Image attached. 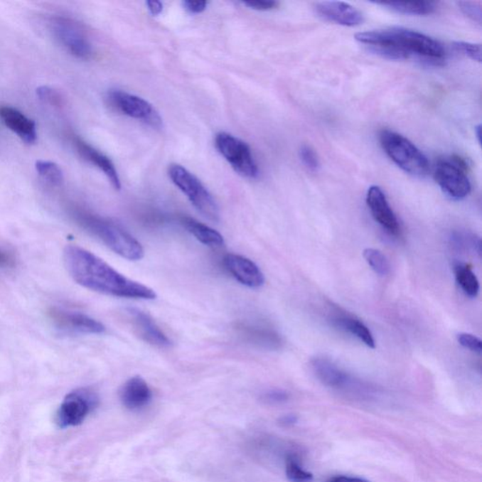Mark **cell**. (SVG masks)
<instances>
[{"label":"cell","mask_w":482,"mask_h":482,"mask_svg":"<svg viewBox=\"0 0 482 482\" xmlns=\"http://www.w3.org/2000/svg\"><path fill=\"white\" fill-rule=\"evenodd\" d=\"M63 262L73 280L92 291L114 297L155 300L156 293L115 271L103 259L78 246L63 251Z\"/></svg>","instance_id":"6da1fadb"},{"label":"cell","mask_w":482,"mask_h":482,"mask_svg":"<svg viewBox=\"0 0 482 482\" xmlns=\"http://www.w3.org/2000/svg\"><path fill=\"white\" fill-rule=\"evenodd\" d=\"M355 39L394 60L408 59L411 54L434 60H441L446 56L445 49L437 40L407 28L360 33L355 35Z\"/></svg>","instance_id":"7a4b0ae2"},{"label":"cell","mask_w":482,"mask_h":482,"mask_svg":"<svg viewBox=\"0 0 482 482\" xmlns=\"http://www.w3.org/2000/svg\"><path fill=\"white\" fill-rule=\"evenodd\" d=\"M71 211L73 217L83 228L122 257L137 261L144 257L141 244L117 223L80 208H73Z\"/></svg>","instance_id":"3957f363"},{"label":"cell","mask_w":482,"mask_h":482,"mask_svg":"<svg viewBox=\"0 0 482 482\" xmlns=\"http://www.w3.org/2000/svg\"><path fill=\"white\" fill-rule=\"evenodd\" d=\"M380 141L389 158L406 173L415 176L428 173V159L408 139L391 130H382Z\"/></svg>","instance_id":"277c9868"},{"label":"cell","mask_w":482,"mask_h":482,"mask_svg":"<svg viewBox=\"0 0 482 482\" xmlns=\"http://www.w3.org/2000/svg\"><path fill=\"white\" fill-rule=\"evenodd\" d=\"M168 173L173 184L188 197L197 210L214 222L219 220L220 212L216 201L193 173L179 164L171 165Z\"/></svg>","instance_id":"5b68a950"},{"label":"cell","mask_w":482,"mask_h":482,"mask_svg":"<svg viewBox=\"0 0 482 482\" xmlns=\"http://www.w3.org/2000/svg\"><path fill=\"white\" fill-rule=\"evenodd\" d=\"M49 31L54 39L73 56L90 60L94 56V48L82 26L65 16H53L48 20Z\"/></svg>","instance_id":"8992f818"},{"label":"cell","mask_w":482,"mask_h":482,"mask_svg":"<svg viewBox=\"0 0 482 482\" xmlns=\"http://www.w3.org/2000/svg\"><path fill=\"white\" fill-rule=\"evenodd\" d=\"M215 146L240 176L247 178L257 177V164L246 142L229 133L220 132L215 137Z\"/></svg>","instance_id":"52a82bcc"},{"label":"cell","mask_w":482,"mask_h":482,"mask_svg":"<svg viewBox=\"0 0 482 482\" xmlns=\"http://www.w3.org/2000/svg\"><path fill=\"white\" fill-rule=\"evenodd\" d=\"M467 164L461 156L441 159L435 167V180L444 193L453 199L466 198L471 191V184L466 176Z\"/></svg>","instance_id":"ba28073f"},{"label":"cell","mask_w":482,"mask_h":482,"mask_svg":"<svg viewBox=\"0 0 482 482\" xmlns=\"http://www.w3.org/2000/svg\"><path fill=\"white\" fill-rule=\"evenodd\" d=\"M107 101L112 109L124 115L144 122L156 129L162 127V118L158 110L144 98L121 90H112L107 92Z\"/></svg>","instance_id":"9c48e42d"},{"label":"cell","mask_w":482,"mask_h":482,"mask_svg":"<svg viewBox=\"0 0 482 482\" xmlns=\"http://www.w3.org/2000/svg\"><path fill=\"white\" fill-rule=\"evenodd\" d=\"M98 397L88 389H78L66 396L56 415L60 428L80 425L92 409L97 407Z\"/></svg>","instance_id":"30bf717a"},{"label":"cell","mask_w":482,"mask_h":482,"mask_svg":"<svg viewBox=\"0 0 482 482\" xmlns=\"http://www.w3.org/2000/svg\"><path fill=\"white\" fill-rule=\"evenodd\" d=\"M48 315L58 329L66 332L98 335L106 331V327L101 322L85 314L52 307L48 310Z\"/></svg>","instance_id":"8fae6325"},{"label":"cell","mask_w":482,"mask_h":482,"mask_svg":"<svg viewBox=\"0 0 482 482\" xmlns=\"http://www.w3.org/2000/svg\"><path fill=\"white\" fill-rule=\"evenodd\" d=\"M226 269L244 286L257 289L263 286L265 277L257 264L242 255L228 254L223 258Z\"/></svg>","instance_id":"7c38bea8"},{"label":"cell","mask_w":482,"mask_h":482,"mask_svg":"<svg viewBox=\"0 0 482 482\" xmlns=\"http://www.w3.org/2000/svg\"><path fill=\"white\" fill-rule=\"evenodd\" d=\"M72 142L73 144H74L75 149H77V153L80 154L85 161L98 168V169L107 177L110 184L112 185V187L114 188L115 190H121L122 185L120 177H119L117 170H116L114 164L110 161L109 158H107V156L104 155L103 153H101L100 151L95 149V148L92 147V145H90L88 142L83 141L82 139L77 137V136L73 135Z\"/></svg>","instance_id":"4fadbf2b"},{"label":"cell","mask_w":482,"mask_h":482,"mask_svg":"<svg viewBox=\"0 0 482 482\" xmlns=\"http://www.w3.org/2000/svg\"><path fill=\"white\" fill-rule=\"evenodd\" d=\"M367 204L376 222H378L389 233L399 235L400 230L399 222L380 188L377 186L370 188L367 194Z\"/></svg>","instance_id":"5bb4252c"},{"label":"cell","mask_w":482,"mask_h":482,"mask_svg":"<svg viewBox=\"0 0 482 482\" xmlns=\"http://www.w3.org/2000/svg\"><path fill=\"white\" fill-rule=\"evenodd\" d=\"M316 13L328 21L346 27H356L364 21L361 11L353 6L341 1H324L316 6Z\"/></svg>","instance_id":"9a60e30c"},{"label":"cell","mask_w":482,"mask_h":482,"mask_svg":"<svg viewBox=\"0 0 482 482\" xmlns=\"http://www.w3.org/2000/svg\"><path fill=\"white\" fill-rule=\"evenodd\" d=\"M127 313L139 336L147 343L159 348H169L172 346V341L166 333L148 314L136 309H129Z\"/></svg>","instance_id":"2e32d148"},{"label":"cell","mask_w":482,"mask_h":482,"mask_svg":"<svg viewBox=\"0 0 482 482\" xmlns=\"http://www.w3.org/2000/svg\"><path fill=\"white\" fill-rule=\"evenodd\" d=\"M0 118L5 126L26 144H33L36 142V124L20 110L9 106L0 107Z\"/></svg>","instance_id":"e0dca14e"},{"label":"cell","mask_w":482,"mask_h":482,"mask_svg":"<svg viewBox=\"0 0 482 482\" xmlns=\"http://www.w3.org/2000/svg\"><path fill=\"white\" fill-rule=\"evenodd\" d=\"M152 391L141 377L135 376L127 380L120 391L122 403L132 411L139 410L152 400Z\"/></svg>","instance_id":"ac0fdd59"},{"label":"cell","mask_w":482,"mask_h":482,"mask_svg":"<svg viewBox=\"0 0 482 482\" xmlns=\"http://www.w3.org/2000/svg\"><path fill=\"white\" fill-rule=\"evenodd\" d=\"M180 223L197 240L211 247H220L225 244V240L219 232L209 227L207 225L198 222L188 216L180 217Z\"/></svg>","instance_id":"d6986e66"},{"label":"cell","mask_w":482,"mask_h":482,"mask_svg":"<svg viewBox=\"0 0 482 482\" xmlns=\"http://www.w3.org/2000/svg\"><path fill=\"white\" fill-rule=\"evenodd\" d=\"M314 371L318 378L330 386H341L345 382L347 376L329 360L316 358L313 361Z\"/></svg>","instance_id":"ffe728a7"},{"label":"cell","mask_w":482,"mask_h":482,"mask_svg":"<svg viewBox=\"0 0 482 482\" xmlns=\"http://www.w3.org/2000/svg\"><path fill=\"white\" fill-rule=\"evenodd\" d=\"M241 335L251 342V343L265 346V347H274L280 343V339L272 331L255 325H242L240 327Z\"/></svg>","instance_id":"44dd1931"},{"label":"cell","mask_w":482,"mask_h":482,"mask_svg":"<svg viewBox=\"0 0 482 482\" xmlns=\"http://www.w3.org/2000/svg\"><path fill=\"white\" fill-rule=\"evenodd\" d=\"M389 10L399 14H413V16H426L434 13L437 10L435 3L429 1L420 2H382L376 3Z\"/></svg>","instance_id":"7402d4cb"},{"label":"cell","mask_w":482,"mask_h":482,"mask_svg":"<svg viewBox=\"0 0 482 482\" xmlns=\"http://www.w3.org/2000/svg\"><path fill=\"white\" fill-rule=\"evenodd\" d=\"M454 274L456 280L466 294L470 297H477L480 291V283L470 266L466 264H457L454 267Z\"/></svg>","instance_id":"603a6c76"},{"label":"cell","mask_w":482,"mask_h":482,"mask_svg":"<svg viewBox=\"0 0 482 482\" xmlns=\"http://www.w3.org/2000/svg\"><path fill=\"white\" fill-rule=\"evenodd\" d=\"M336 322H338L339 326L348 331L356 338H358L360 341L364 342V344L367 345L368 347L375 348V341H374L373 333L359 319L351 318V316H343V318L336 319Z\"/></svg>","instance_id":"cb8c5ba5"},{"label":"cell","mask_w":482,"mask_h":482,"mask_svg":"<svg viewBox=\"0 0 482 482\" xmlns=\"http://www.w3.org/2000/svg\"><path fill=\"white\" fill-rule=\"evenodd\" d=\"M35 168H36L38 174L48 184L53 186V187H60L65 181L62 169H60L59 165L54 164V162L38 161Z\"/></svg>","instance_id":"d4e9b609"},{"label":"cell","mask_w":482,"mask_h":482,"mask_svg":"<svg viewBox=\"0 0 482 482\" xmlns=\"http://www.w3.org/2000/svg\"><path fill=\"white\" fill-rule=\"evenodd\" d=\"M364 257L368 265L376 274L385 276L390 272V265L385 255L379 250L368 248L364 251Z\"/></svg>","instance_id":"484cf974"},{"label":"cell","mask_w":482,"mask_h":482,"mask_svg":"<svg viewBox=\"0 0 482 482\" xmlns=\"http://www.w3.org/2000/svg\"><path fill=\"white\" fill-rule=\"evenodd\" d=\"M286 473L287 478L291 482H310L313 480L312 473L306 471L297 457L293 455L286 459Z\"/></svg>","instance_id":"4316f807"},{"label":"cell","mask_w":482,"mask_h":482,"mask_svg":"<svg viewBox=\"0 0 482 482\" xmlns=\"http://www.w3.org/2000/svg\"><path fill=\"white\" fill-rule=\"evenodd\" d=\"M453 46H454L456 50L466 55L470 59L476 60V62H481V45L478 43L477 45V43L456 42L453 43Z\"/></svg>","instance_id":"83f0119b"},{"label":"cell","mask_w":482,"mask_h":482,"mask_svg":"<svg viewBox=\"0 0 482 482\" xmlns=\"http://www.w3.org/2000/svg\"><path fill=\"white\" fill-rule=\"evenodd\" d=\"M37 95L41 100L45 101V103L50 104L52 106L60 107L63 105V98L60 97L59 92L48 86H42L38 88Z\"/></svg>","instance_id":"f1b7e54d"},{"label":"cell","mask_w":482,"mask_h":482,"mask_svg":"<svg viewBox=\"0 0 482 482\" xmlns=\"http://www.w3.org/2000/svg\"><path fill=\"white\" fill-rule=\"evenodd\" d=\"M457 339L459 343L464 348H468V350L478 354L481 353L482 342L477 336H473L471 333H459Z\"/></svg>","instance_id":"f546056e"},{"label":"cell","mask_w":482,"mask_h":482,"mask_svg":"<svg viewBox=\"0 0 482 482\" xmlns=\"http://www.w3.org/2000/svg\"><path fill=\"white\" fill-rule=\"evenodd\" d=\"M458 4L464 14L481 24L482 18L481 3L461 1L459 2Z\"/></svg>","instance_id":"4dcf8cb0"},{"label":"cell","mask_w":482,"mask_h":482,"mask_svg":"<svg viewBox=\"0 0 482 482\" xmlns=\"http://www.w3.org/2000/svg\"><path fill=\"white\" fill-rule=\"evenodd\" d=\"M300 156L304 164L311 171H316L319 167V161L315 151L312 148L304 145L301 148Z\"/></svg>","instance_id":"1f68e13d"},{"label":"cell","mask_w":482,"mask_h":482,"mask_svg":"<svg viewBox=\"0 0 482 482\" xmlns=\"http://www.w3.org/2000/svg\"><path fill=\"white\" fill-rule=\"evenodd\" d=\"M244 5L257 11H271L278 7V3L272 0H254L244 2Z\"/></svg>","instance_id":"d6a6232c"},{"label":"cell","mask_w":482,"mask_h":482,"mask_svg":"<svg viewBox=\"0 0 482 482\" xmlns=\"http://www.w3.org/2000/svg\"><path fill=\"white\" fill-rule=\"evenodd\" d=\"M183 6L186 11L190 14H202L208 7L207 1H193V0H186L183 2Z\"/></svg>","instance_id":"836d02e7"},{"label":"cell","mask_w":482,"mask_h":482,"mask_svg":"<svg viewBox=\"0 0 482 482\" xmlns=\"http://www.w3.org/2000/svg\"><path fill=\"white\" fill-rule=\"evenodd\" d=\"M146 6L150 14L154 16H159L164 11V4L161 1H156V0H148Z\"/></svg>","instance_id":"e575fe53"},{"label":"cell","mask_w":482,"mask_h":482,"mask_svg":"<svg viewBox=\"0 0 482 482\" xmlns=\"http://www.w3.org/2000/svg\"><path fill=\"white\" fill-rule=\"evenodd\" d=\"M267 397H268L269 400H272V402H284V400L287 399V395L282 391H272L267 395Z\"/></svg>","instance_id":"d590c367"},{"label":"cell","mask_w":482,"mask_h":482,"mask_svg":"<svg viewBox=\"0 0 482 482\" xmlns=\"http://www.w3.org/2000/svg\"><path fill=\"white\" fill-rule=\"evenodd\" d=\"M14 260L10 255L0 250V266H13Z\"/></svg>","instance_id":"8d00e7d4"},{"label":"cell","mask_w":482,"mask_h":482,"mask_svg":"<svg viewBox=\"0 0 482 482\" xmlns=\"http://www.w3.org/2000/svg\"><path fill=\"white\" fill-rule=\"evenodd\" d=\"M330 482H368V481L362 480V478L345 477V476H341V477L333 478V480L331 481Z\"/></svg>","instance_id":"74e56055"},{"label":"cell","mask_w":482,"mask_h":482,"mask_svg":"<svg viewBox=\"0 0 482 482\" xmlns=\"http://www.w3.org/2000/svg\"><path fill=\"white\" fill-rule=\"evenodd\" d=\"M296 421H297V417H294V415H287V417L282 418V423L284 424V425L294 424Z\"/></svg>","instance_id":"f35d334b"},{"label":"cell","mask_w":482,"mask_h":482,"mask_svg":"<svg viewBox=\"0 0 482 482\" xmlns=\"http://www.w3.org/2000/svg\"><path fill=\"white\" fill-rule=\"evenodd\" d=\"M481 126L476 127V133H477L478 142H481Z\"/></svg>","instance_id":"ab89813d"}]
</instances>
